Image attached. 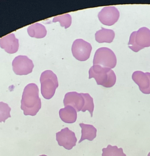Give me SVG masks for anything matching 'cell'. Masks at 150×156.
<instances>
[{"mask_svg": "<svg viewBox=\"0 0 150 156\" xmlns=\"http://www.w3.org/2000/svg\"><path fill=\"white\" fill-rule=\"evenodd\" d=\"M100 65L104 68L112 69L117 65V57L114 52L109 48L101 47L95 52L93 65Z\"/></svg>", "mask_w": 150, "mask_h": 156, "instance_id": "4", "label": "cell"}, {"mask_svg": "<svg viewBox=\"0 0 150 156\" xmlns=\"http://www.w3.org/2000/svg\"><path fill=\"white\" fill-rule=\"evenodd\" d=\"M60 119L66 123L72 124L76 121L77 118V112L72 106L67 105L59 110Z\"/></svg>", "mask_w": 150, "mask_h": 156, "instance_id": "13", "label": "cell"}, {"mask_svg": "<svg viewBox=\"0 0 150 156\" xmlns=\"http://www.w3.org/2000/svg\"><path fill=\"white\" fill-rule=\"evenodd\" d=\"M102 156H126L121 147L118 148L117 146L108 144L106 147L102 149Z\"/></svg>", "mask_w": 150, "mask_h": 156, "instance_id": "17", "label": "cell"}, {"mask_svg": "<svg viewBox=\"0 0 150 156\" xmlns=\"http://www.w3.org/2000/svg\"><path fill=\"white\" fill-rule=\"evenodd\" d=\"M135 33H136V31H134L131 34L129 39V42H128V47L132 51L135 52H137L142 49L136 44V42L135 41Z\"/></svg>", "mask_w": 150, "mask_h": 156, "instance_id": "21", "label": "cell"}, {"mask_svg": "<svg viewBox=\"0 0 150 156\" xmlns=\"http://www.w3.org/2000/svg\"><path fill=\"white\" fill-rule=\"evenodd\" d=\"M81 128V136L78 143H80L84 140L92 141L97 136V129L91 124L80 123Z\"/></svg>", "mask_w": 150, "mask_h": 156, "instance_id": "15", "label": "cell"}, {"mask_svg": "<svg viewBox=\"0 0 150 156\" xmlns=\"http://www.w3.org/2000/svg\"><path fill=\"white\" fill-rule=\"evenodd\" d=\"M136 44L141 49L150 46V29L146 27H140L136 31L135 36Z\"/></svg>", "mask_w": 150, "mask_h": 156, "instance_id": "12", "label": "cell"}, {"mask_svg": "<svg viewBox=\"0 0 150 156\" xmlns=\"http://www.w3.org/2000/svg\"><path fill=\"white\" fill-rule=\"evenodd\" d=\"M91 44L81 38L75 40L72 46V53L73 56L79 61L87 60L92 51Z\"/></svg>", "mask_w": 150, "mask_h": 156, "instance_id": "5", "label": "cell"}, {"mask_svg": "<svg viewBox=\"0 0 150 156\" xmlns=\"http://www.w3.org/2000/svg\"><path fill=\"white\" fill-rule=\"evenodd\" d=\"M81 94L84 99V104L81 111L84 112L86 110H88L90 114V116H92L93 112L94 109V104L93 98L91 97V96L89 93H82Z\"/></svg>", "mask_w": 150, "mask_h": 156, "instance_id": "18", "label": "cell"}, {"mask_svg": "<svg viewBox=\"0 0 150 156\" xmlns=\"http://www.w3.org/2000/svg\"><path fill=\"white\" fill-rule=\"evenodd\" d=\"M11 108L5 102H0V122H5L7 119L11 117Z\"/></svg>", "mask_w": 150, "mask_h": 156, "instance_id": "20", "label": "cell"}, {"mask_svg": "<svg viewBox=\"0 0 150 156\" xmlns=\"http://www.w3.org/2000/svg\"><path fill=\"white\" fill-rule=\"evenodd\" d=\"M41 107V99L39 98V89L33 83L27 85L23 91L21 101V109L24 115L35 116Z\"/></svg>", "mask_w": 150, "mask_h": 156, "instance_id": "1", "label": "cell"}, {"mask_svg": "<svg viewBox=\"0 0 150 156\" xmlns=\"http://www.w3.org/2000/svg\"><path fill=\"white\" fill-rule=\"evenodd\" d=\"M64 105H70L73 107L77 112L81 111L84 104V99L81 93L76 91H72L67 93L63 99Z\"/></svg>", "mask_w": 150, "mask_h": 156, "instance_id": "10", "label": "cell"}, {"mask_svg": "<svg viewBox=\"0 0 150 156\" xmlns=\"http://www.w3.org/2000/svg\"><path fill=\"white\" fill-rule=\"evenodd\" d=\"M27 33L31 37L42 38L46 37L47 34V30L44 25L36 23L28 27Z\"/></svg>", "mask_w": 150, "mask_h": 156, "instance_id": "16", "label": "cell"}, {"mask_svg": "<svg viewBox=\"0 0 150 156\" xmlns=\"http://www.w3.org/2000/svg\"><path fill=\"white\" fill-rule=\"evenodd\" d=\"M132 79L138 86L141 93L150 94V73L135 71L132 73Z\"/></svg>", "mask_w": 150, "mask_h": 156, "instance_id": "9", "label": "cell"}, {"mask_svg": "<svg viewBox=\"0 0 150 156\" xmlns=\"http://www.w3.org/2000/svg\"><path fill=\"white\" fill-rule=\"evenodd\" d=\"M57 21L60 22V26L61 27H65V29H67L70 26L72 23L71 15L68 13H66L61 16H57L54 17L53 18L52 22L55 23Z\"/></svg>", "mask_w": 150, "mask_h": 156, "instance_id": "19", "label": "cell"}, {"mask_svg": "<svg viewBox=\"0 0 150 156\" xmlns=\"http://www.w3.org/2000/svg\"><path fill=\"white\" fill-rule=\"evenodd\" d=\"M120 17L118 10L114 6H107L103 7L98 13L99 21L104 25L112 26L117 22Z\"/></svg>", "mask_w": 150, "mask_h": 156, "instance_id": "8", "label": "cell"}, {"mask_svg": "<svg viewBox=\"0 0 150 156\" xmlns=\"http://www.w3.org/2000/svg\"><path fill=\"white\" fill-rule=\"evenodd\" d=\"M115 37V32L112 29L101 27L100 30L96 32L95 34V40L100 43H108L113 41Z\"/></svg>", "mask_w": 150, "mask_h": 156, "instance_id": "14", "label": "cell"}, {"mask_svg": "<svg viewBox=\"0 0 150 156\" xmlns=\"http://www.w3.org/2000/svg\"><path fill=\"white\" fill-rule=\"evenodd\" d=\"M148 156H150V152L148 153Z\"/></svg>", "mask_w": 150, "mask_h": 156, "instance_id": "23", "label": "cell"}, {"mask_svg": "<svg viewBox=\"0 0 150 156\" xmlns=\"http://www.w3.org/2000/svg\"><path fill=\"white\" fill-rule=\"evenodd\" d=\"M56 140L59 146L67 150L72 149L75 146L77 141L75 133L68 127H65L56 133Z\"/></svg>", "mask_w": 150, "mask_h": 156, "instance_id": "7", "label": "cell"}, {"mask_svg": "<svg viewBox=\"0 0 150 156\" xmlns=\"http://www.w3.org/2000/svg\"><path fill=\"white\" fill-rule=\"evenodd\" d=\"M94 78L97 84L105 88L112 87L117 80L114 71L110 68L100 65H93L89 70V79Z\"/></svg>", "mask_w": 150, "mask_h": 156, "instance_id": "2", "label": "cell"}, {"mask_svg": "<svg viewBox=\"0 0 150 156\" xmlns=\"http://www.w3.org/2000/svg\"><path fill=\"white\" fill-rule=\"evenodd\" d=\"M0 47L9 54H14L19 49V40L13 33L0 38Z\"/></svg>", "mask_w": 150, "mask_h": 156, "instance_id": "11", "label": "cell"}, {"mask_svg": "<svg viewBox=\"0 0 150 156\" xmlns=\"http://www.w3.org/2000/svg\"><path fill=\"white\" fill-rule=\"evenodd\" d=\"M34 65L26 55H18L12 62V68L16 75H27L32 72Z\"/></svg>", "mask_w": 150, "mask_h": 156, "instance_id": "6", "label": "cell"}, {"mask_svg": "<svg viewBox=\"0 0 150 156\" xmlns=\"http://www.w3.org/2000/svg\"><path fill=\"white\" fill-rule=\"evenodd\" d=\"M39 156H47V155H44V154H43V155H39Z\"/></svg>", "mask_w": 150, "mask_h": 156, "instance_id": "22", "label": "cell"}, {"mask_svg": "<svg viewBox=\"0 0 150 156\" xmlns=\"http://www.w3.org/2000/svg\"><path fill=\"white\" fill-rule=\"evenodd\" d=\"M39 80L42 96L46 99H51L58 87V81L56 74L50 70H46L41 73Z\"/></svg>", "mask_w": 150, "mask_h": 156, "instance_id": "3", "label": "cell"}]
</instances>
